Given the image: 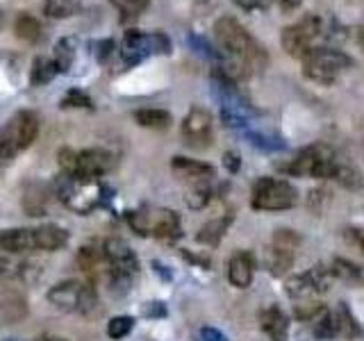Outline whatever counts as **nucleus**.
I'll return each mask as SVG.
<instances>
[{
	"label": "nucleus",
	"instance_id": "nucleus-20",
	"mask_svg": "<svg viewBox=\"0 0 364 341\" xmlns=\"http://www.w3.org/2000/svg\"><path fill=\"white\" fill-rule=\"evenodd\" d=\"M53 64L57 66V73H66L68 68H71L73 60H75V39L71 37H64L55 43L53 48Z\"/></svg>",
	"mask_w": 364,
	"mask_h": 341
},
{
	"label": "nucleus",
	"instance_id": "nucleus-34",
	"mask_svg": "<svg viewBox=\"0 0 364 341\" xmlns=\"http://www.w3.org/2000/svg\"><path fill=\"white\" fill-rule=\"evenodd\" d=\"M198 337H200V341H228V337L216 328H203Z\"/></svg>",
	"mask_w": 364,
	"mask_h": 341
},
{
	"label": "nucleus",
	"instance_id": "nucleus-40",
	"mask_svg": "<svg viewBox=\"0 0 364 341\" xmlns=\"http://www.w3.org/2000/svg\"><path fill=\"white\" fill-rule=\"evenodd\" d=\"M278 3L282 9H296V7H301L303 0H278Z\"/></svg>",
	"mask_w": 364,
	"mask_h": 341
},
{
	"label": "nucleus",
	"instance_id": "nucleus-27",
	"mask_svg": "<svg viewBox=\"0 0 364 341\" xmlns=\"http://www.w3.org/2000/svg\"><path fill=\"white\" fill-rule=\"evenodd\" d=\"M46 200L48 196L41 191V187H28L26 196H23V207L30 216H41L46 212Z\"/></svg>",
	"mask_w": 364,
	"mask_h": 341
},
{
	"label": "nucleus",
	"instance_id": "nucleus-10",
	"mask_svg": "<svg viewBox=\"0 0 364 341\" xmlns=\"http://www.w3.org/2000/svg\"><path fill=\"white\" fill-rule=\"evenodd\" d=\"M212 125H214L212 114L208 109L191 107L185 121H182V139H185L187 146L203 151V148H208L212 144V136H214Z\"/></svg>",
	"mask_w": 364,
	"mask_h": 341
},
{
	"label": "nucleus",
	"instance_id": "nucleus-36",
	"mask_svg": "<svg viewBox=\"0 0 364 341\" xmlns=\"http://www.w3.org/2000/svg\"><path fill=\"white\" fill-rule=\"evenodd\" d=\"M16 269H21V266L11 264V261H9V259H5V257H0V278H5V276H14V273H18Z\"/></svg>",
	"mask_w": 364,
	"mask_h": 341
},
{
	"label": "nucleus",
	"instance_id": "nucleus-17",
	"mask_svg": "<svg viewBox=\"0 0 364 341\" xmlns=\"http://www.w3.org/2000/svg\"><path fill=\"white\" fill-rule=\"evenodd\" d=\"M32 239H34V250L50 253V250H60L68 244V232L57 225H41L32 230Z\"/></svg>",
	"mask_w": 364,
	"mask_h": 341
},
{
	"label": "nucleus",
	"instance_id": "nucleus-42",
	"mask_svg": "<svg viewBox=\"0 0 364 341\" xmlns=\"http://www.w3.org/2000/svg\"><path fill=\"white\" fill-rule=\"evenodd\" d=\"M360 132H362V136H364V117L360 119Z\"/></svg>",
	"mask_w": 364,
	"mask_h": 341
},
{
	"label": "nucleus",
	"instance_id": "nucleus-18",
	"mask_svg": "<svg viewBox=\"0 0 364 341\" xmlns=\"http://www.w3.org/2000/svg\"><path fill=\"white\" fill-rule=\"evenodd\" d=\"M230 223H232V214L230 216H219V219H212L210 223H205L200 227V232L196 234V239H198L200 244H205V246H216L223 239V234H225L228 227H230Z\"/></svg>",
	"mask_w": 364,
	"mask_h": 341
},
{
	"label": "nucleus",
	"instance_id": "nucleus-11",
	"mask_svg": "<svg viewBox=\"0 0 364 341\" xmlns=\"http://www.w3.org/2000/svg\"><path fill=\"white\" fill-rule=\"evenodd\" d=\"M114 166L112 153L102 151V148H87V151L75 153V168L73 178L80 180H98Z\"/></svg>",
	"mask_w": 364,
	"mask_h": 341
},
{
	"label": "nucleus",
	"instance_id": "nucleus-31",
	"mask_svg": "<svg viewBox=\"0 0 364 341\" xmlns=\"http://www.w3.org/2000/svg\"><path fill=\"white\" fill-rule=\"evenodd\" d=\"M335 318H337V330H339V335H344V337H353L358 332V325L355 321H353V316L348 312V307L346 305H339V310L335 312Z\"/></svg>",
	"mask_w": 364,
	"mask_h": 341
},
{
	"label": "nucleus",
	"instance_id": "nucleus-13",
	"mask_svg": "<svg viewBox=\"0 0 364 341\" xmlns=\"http://www.w3.org/2000/svg\"><path fill=\"white\" fill-rule=\"evenodd\" d=\"M253 273H255V257L246 253V250H237L228 259V280L232 282V287L246 289L253 282Z\"/></svg>",
	"mask_w": 364,
	"mask_h": 341
},
{
	"label": "nucleus",
	"instance_id": "nucleus-9",
	"mask_svg": "<svg viewBox=\"0 0 364 341\" xmlns=\"http://www.w3.org/2000/svg\"><path fill=\"white\" fill-rule=\"evenodd\" d=\"M130 227L141 237H159V239H176L180 237V219L171 210H139L128 214Z\"/></svg>",
	"mask_w": 364,
	"mask_h": 341
},
{
	"label": "nucleus",
	"instance_id": "nucleus-8",
	"mask_svg": "<svg viewBox=\"0 0 364 341\" xmlns=\"http://www.w3.org/2000/svg\"><path fill=\"white\" fill-rule=\"evenodd\" d=\"M323 32V23L318 16L307 14L301 21L291 23L282 30L280 34V43L282 48L287 50V55L296 57V60H303V57L316 48V41Z\"/></svg>",
	"mask_w": 364,
	"mask_h": 341
},
{
	"label": "nucleus",
	"instance_id": "nucleus-30",
	"mask_svg": "<svg viewBox=\"0 0 364 341\" xmlns=\"http://www.w3.org/2000/svg\"><path fill=\"white\" fill-rule=\"evenodd\" d=\"M299 244H301V237L294 230H278L276 234H273V242H271V246H276L280 250H287V253H294V250L299 248Z\"/></svg>",
	"mask_w": 364,
	"mask_h": 341
},
{
	"label": "nucleus",
	"instance_id": "nucleus-33",
	"mask_svg": "<svg viewBox=\"0 0 364 341\" xmlns=\"http://www.w3.org/2000/svg\"><path fill=\"white\" fill-rule=\"evenodd\" d=\"M248 139L253 141V146L262 148V151H280L284 148V141L280 136H271V134H262V132H250Z\"/></svg>",
	"mask_w": 364,
	"mask_h": 341
},
{
	"label": "nucleus",
	"instance_id": "nucleus-26",
	"mask_svg": "<svg viewBox=\"0 0 364 341\" xmlns=\"http://www.w3.org/2000/svg\"><path fill=\"white\" fill-rule=\"evenodd\" d=\"M80 7V0H46L43 11L50 18H68L73 16Z\"/></svg>",
	"mask_w": 364,
	"mask_h": 341
},
{
	"label": "nucleus",
	"instance_id": "nucleus-35",
	"mask_svg": "<svg viewBox=\"0 0 364 341\" xmlns=\"http://www.w3.org/2000/svg\"><path fill=\"white\" fill-rule=\"evenodd\" d=\"M223 166L230 170V173H237L239 166H242V159H239L237 153H225L223 155Z\"/></svg>",
	"mask_w": 364,
	"mask_h": 341
},
{
	"label": "nucleus",
	"instance_id": "nucleus-14",
	"mask_svg": "<svg viewBox=\"0 0 364 341\" xmlns=\"http://www.w3.org/2000/svg\"><path fill=\"white\" fill-rule=\"evenodd\" d=\"M259 323H262V330L269 335L271 341H287V337H289V318L278 305L267 307V310L259 314Z\"/></svg>",
	"mask_w": 364,
	"mask_h": 341
},
{
	"label": "nucleus",
	"instance_id": "nucleus-23",
	"mask_svg": "<svg viewBox=\"0 0 364 341\" xmlns=\"http://www.w3.org/2000/svg\"><path fill=\"white\" fill-rule=\"evenodd\" d=\"M109 3L119 11L121 23H130L144 14L146 7L151 5V0H109Z\"/></svg>",
	"mask_w": 364,
	"mask_h": 341
},
{
	"label": "nucleus",
	"instance_id": "nucleus-19",
	"mask_svg": "<svg viewBox=\"0 0 364 341\" xmlns=\"http://www.w3.org/2000/svg\"><path fill=\"white\" fill-rule=\"evenodd\" d=\"M134 121L141 128H151V130H166L171 125V114L166 109H155V107H146V109H136L134 112Z\"/></svg>",
	"mask_w": 364,
	"mask_h": 341
},
{
	"label": "nucleus",
	"instance_id": "nucleus-41",
	"mask_svg": "<svg viewBox=\"0 0 364 341\" xmlns=\"http://www.w3.org/2000/svg\"><path fill=\"white\" fill-rule=\"evenodd\" d=\"M37 341H66V339H60V337H41Z\"/></svg>",
	"mask_w": 364,
	"mask_h": 341
},
{
	"label": "nucleus",
	"instance_id": "nucleus-32",
	"mask_svg": "<svg viewBox=\"0 0 364 341\" xmlns=\"http://www.w3.org/2000/svg\"><path fill=\"white\" fill-rule=\"evenodd\" d=\"M62 107H64V109H68V107L91 109V107H94V102H91V98L85 94L82 89H71V91H66V96L62 98Z\"/></svg>",
	"mask_w": 364,
	"mask_h": 341
},
{
	"label": "nucleus",
	"instance_id": "nucleus-4",
	"mask_svg": "<svg viewBox=\"0 0 364 341\" xmlns=\"http://www.w3.org/2000/svg\"><path fill=\"white\" fill-rule=\"evenodd\" d=\"M301 64H303V75L307 80H312L316 85H335L353 66V60L344 50L316 45L314 50H310L303 57Z\"/></svg>",
	"mask_w": 364,
	"mask_h": 341
},
{
	"label": "nucleus",
	"instance_id": "nucleus-22",
	"mask_svg": "<svg viewBox=\"0 0 364 341\" xmlns=\"http://www.w3.org/2000/svg\"><path fill=\"white\" fill-rule=\"evenodd\" d=\"M14 32L18 39L28 41V43H37L41 39V23L32 14H21L14 23Z\"/></svg>",
	"mask_w": 364,
	"mask_h": 341
},
{
	"label": "nucleus",
	"instance_id": "nucleus-29",
	"mask_svg": "<svg viewBox=\"0 0 364 341\" xmlns=\"http://www.w3.org/2000/svg\"><path fill=\"white\" fill-rule=\"evenodd\" d=\"M134 328V318L132 316H114L112 321L107 323V335L112 339H123L132 332Z\"/></svg>",
	"mask_w": 364,
	"mask_h": 341
},
{
	"label": "nucleus",
	"instance_id": "nucleus-7",
	"mask_svg": "<svg viewBox=\"0 0 364 341\" xmlns=\"http://www.w3.org/2000/svg\"><path fill=\"white\" fill-rule=\"evenodd\" d=\"M166 53H171V39L164 32L130 30V32H125L123 43H121V57L128 66L144 62L146 57L166 55Z\"/></svg>",
	"mask_w": 364,
	"mask_h": 341
},
{
	"label": "nucleus",
	"instance_id": "nucleus-15",
	"mask_svg": "<svg viewBox=\"0 0 364 341\" xmlns=\"http://www.w3.org/2000/svg\"><path fill=\"white\" fill-rule=\"evenodd\" d=\"M0 250L7 255H23L34 250L32 230L28 227H9V230L0 232Z\"/></svg>",
	"mask_w": 364,
	"mask_h": 341
},
{
	"label": "nucleus",
	"instance_id": "nucleus-21",
	"mask_svg": "<svg viewBox=\"0 0 364 341\" xmlns=\"http://www.w3.org/2000/svg\"><path fill=\"white\" fill-rule=\"evenodd\" d=\"M264 261H267V269L273 273V276H284V273L291 269L294 253H287V250H280L276 246H269L267 253H264Z\"/></svg>",
	"mask_w": 364,
	"mask_h": 341
},
{
	"label": "nucleus",
	"instance_id": "nucleus-5",
	"mask_svg": "<svg viewBox=\"0 0 364 341\" xmlns=\"http://www.w3.org/2000/svg\"><path fill=\"white\" fill-rule=\"evenodd\" d=\"M105 189L100 187L98 180H80L73 175L62 173L57 180V196L62 198L66 207H71L77 214H89L91 210H96Z\"/></svg>",
	"mask_w": 364,
	"mask_h": 341
},
{
	"label": "nucleus",
	"instance_id": "nucleus-2",
	"mask_svg": "<svg viewBox=\"0 0 364 341\" xmlns=\"http://www.w3.org/2000/svg\"><path fill=\"white\" fill-rule=\"evenodd\" d=\"M341 164H344V159H341L328 144L318 141V144L307 146L305 151H301L294 159H289V162L282 166V170L289 175H299V178L337 180Z\"/></svg>",
	"mask_w": 364,
	"mask_h": 341
},
{
	"label": "nucleus",
	"instance_id": "nucleus-16",
	"mask_svg": "<svg viewBox=\"0 0 364 341\" xmlns=\"http://www.w3.org/2000/svg\"><path fill=\"white\" fill-rule=\"evenodd\" d=\"M171 168L180 180H189V182H203L214 178V166L198 162V159H189V157H173Z\"/></svg>",
	"mask_w": 364,
	"mask_h": 341
},
{
	"label": "nucleus",
	"instance_id": "nucleus-12",
	"mask_svg": "<svg viewBox=\"0 0 364 341\" xmlns=\"http://www.w3.org/2000/svg\"><path fill=\"white\" fill-rule=\"evenodd\" d=\"M82 293H85V282L77 280H64L55 284L48 291V303L55 305L62 312H80L82 305Z\"/></svg>",
	"mask_w": 364,
	"mask_h": 341
},
{
	"label": "nucleus",
	"instance_id": "nucleus-6",
	"mask_svg": "<svg viewBox=\"0 0 364 341\" xmlns=\"http://www.w3.org/2000/svg\"><path fill=\"white\" fill-rule=\"evenodd\" d=\"M299 202V191L291 182L280 178H259L253 185V196L250 205L259 212H282L291 210Z\"/></svg>",
	"mask_w": 364,
	"mask_h": 341
},
{
	"label": "nucleus",
	"instance_id": "nucleus-1",
	"mask_svg": "<svg viewBox=\"0 0 364 341\" xmlns=\"http://www.w3.org/2000/svg\"><path fill=\"white\" fill-rule=\"evenodd\" d=\"M214 39L223 62V75L228 77L248 75L267 60L257 41L250 37L235 16H221L214 23Z\"/></svg>",
	"mask_w": 364,
	"mask_h": 341
},
{
	"label": "nucleus",
	"instance_id": "nucleus-37",
	"mask_svg": "<svg viewBox=\"0 0 364 341\" xmlns=\"http://www.w3.org/2000/svg\"><path fill=\"white\" fill-rule=\"evenodd\" d=\"M166 314V307H164V303H148V307H146V316H164Z\"/></svg>",
	"mask_w": 364,
	"mask_h": 341
},
{
	"label": "nucleus",
	"instance_id": "nucleus-24",
	"mask_svg": "<svg viewBox=\"0 0 364 341\" xmlns=\"http://www.w3.org/2000/svg\"><path fill=\"white\" fill-rule=\"evenodd\" d=\"M77 264L82 266V271L91 273V271H100L102 266H107V259L102 248H94V246H85L77 253Z\"/></svg>",
	"mask_w": 364,
	"mask_h": 341
},
{
	"label": "nucleus",
	"instance_id": "nucleus-39",
	"mask_svg": "<svg viewBox=\"0 0 364 341\" xmlns=\"http://www.w3.org/2000/svg\"><path fill=\"white\" fill-rule=\"evenodd\" d=\"M235 3L239 7H244V9H255V7H259V0H235Z\"/></svg>",
	"mask_w": 364,
	"mask_h": 341
},
{
	"label": "nucleus",
	"instance_id": "nucleus-25",
	"mask_svg": "<svg viewBox=\"0 0 364 341\" xmlns=\"http://www.w3.org/2000/svg\"><path fill=\"white\" fill-rule=\"evenodd\" d=\"M55 75H57V66L53 64L50 57H37V60H34L32 75H30V82H32L34 87L50 82V80H53Z\"/></svg>",
	"mask_w": 364,
	"mask_h": 341
},
{
	"label": "nucleus",
	"instance_id": "nucleus-3",
	"mask_svg": "<svg viewBox=\"0 0 364 341\" xmlns=\"http://www.w3.org/2000/svg\"><path fill=\"white\" fill-rule=\"evenodd\" d=\"M39 117L37 112L23 109L16 112L3 128H0V164L11 162L21 151L32 146L39 134Z\"/></svg>",
	"mask_w": 364,
	"mask_h": 341
},
{
	"label": "nucleus",
	"instance_id": "nucleus-38",
	"mask_svg": "<svg viewBox=\"0 0 364 341\" xmlns=\"http://www.w3.org/2000/svg\"><path fill=\"white\" fill-rule=\"evenodd\" d=\"M348 234L353 237V242H355V244L360 246V250L364 253V227H358V230H350Z\"/></svg>",
	"mask_w": 364,
	"mask_h": 341
},
{
	"label": "nucleus",
	"instance_id": "nucleus-28",
	"mask_svg": "<svg viewBox=\"0 0 364 341\" xmlns=\"http://www.w3.org/2000/svg\"><path fill=\"white\" fill-rule=\"evenodd\" d=\"M212 200V189L208 185V180L193 182V187L187 191V205L191 210H203L205 205Z\"/></svg>",
	"mask_w": 364,
	"mask_h": 341
}]
</instances>
